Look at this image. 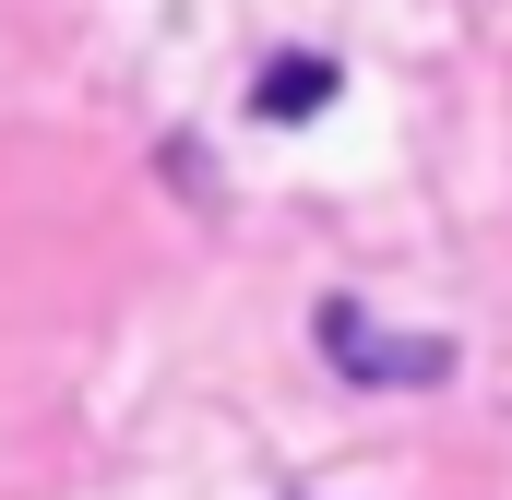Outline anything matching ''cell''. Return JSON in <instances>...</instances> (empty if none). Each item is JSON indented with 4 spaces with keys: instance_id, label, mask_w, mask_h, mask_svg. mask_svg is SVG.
<instances>
[{
    "instance_id": "cell-1",
    "label": "cell",
    "mask_w": 512,
    "mask_h": 500,
    "mask_svg": "<svg viewBox=\"0 0 512 500\" xmlns=\"http://www.w3.org/2000/svg\"><path fill=\"white\" fill-rule=\"evenodd\" d=\"M310 334H322V358H334L346 381H382V393H417V381L453 370V346H441V334H393V322H370L358 298H322V310H310Z\"/></svg>"
},
{
    "instance_id": "cell-2",
    "label": "cell",
    "mask_w": 512,
    "mask_h": 500,
    "mask_svg": "<svg viewBox=\"0 0 512 500\" xmlns=\"http://www.w3.org/2000/svg\"><path fill=\"white\" fill-rule=\"evenodd\" d=\"M334 84H346V72H334L322 48H286V60L251 84V108H262V120H310V108H334Z\"/></svg>"
}]
</instances>
